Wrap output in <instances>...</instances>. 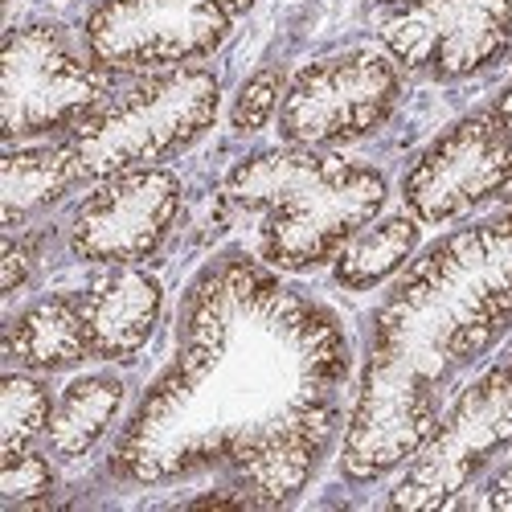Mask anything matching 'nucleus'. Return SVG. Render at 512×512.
<instances>
[{
  "instance_id": "nucleus-1",
  "label": "nucleus",
  "mask_w": 512,
  "mask_h": 512,
  "mask_svg": "<svg viewBox=\"0 0 512 512\" xmlns=\"http://www.w3.org/2000/svg\"><path fill=\"white\" fill-rule=\"evenodd\" d=\"M349 336L275 267L222 254L189 283L173 361L111 447L119 484L226 476L254 508L300 496L340 431Z\"/></svg>"
},
{
  "instance_id": "nucleus-2",
  "label": "nucleus",
  "mask_w": 512,
  "mask_h": 512,
  "mask_svg": "<svg viewBox=\"0 0 512 512\" xmlns=\"http://www.w3.org/2000/svg\"><path fill=\"white\" fill-rule=\"evenodd\" d=\"M512 332V209L435 242L373 316L340 476L373 484L426 443L451 381Z\"/></svg>"
},
{
  "instance_id": "nucleus-3",
  "label": "nucleus",
  "mask_w": 512,
  "mask_h": 512,
  "mask_svg": "<svg viewBox=\"0 0 512 512\" xmlns=\"http://www.w3.org/2000/svg\"><path fill=\"white\" fill-rule=\"evenodd\" d=\"M390 197L373 164L345 160L328 148L254 152L226 177V201L259 213V254L275 271H312L336 259Z\"/></svg>"
},
{
  "instance_id": "nucleus-4",
  "label": "nucleus",
  "mask_w": 512,
  "mask_h": 512,
  "mask_svg": "<svg viewBox=\"0 0 512 512\" xmlns=\"http://www.w3.org/2000/svg\"><path fill=\"white\" fill-rule=\"evenodd\" d=\"M222 107V87L209 70H160L82 119L66 148L78 181H107L132 168H156L197 144Z\"/></svg>"
},
{
  "instance_id": "nucleus-5",
  "label": "nucleus",
  "mask_w": 512,
  "mask_h": 512,
  "mask_svg": "<svg viewBox=\"0 0 512 512\" xmlns=\"http://www.w3.org/2000/svg\"><path fill=\"white\" fill-rule=\"evenodd\" d=\"M111 99V78L99 62L70 50L58 25L33 21L9 29L0 46V132L5 144L78 127Z\"/></svg>"
},
{
  "instance_id": "nucleus-6",
  "label": "nucleus",
  "mask_w": 512,
  "mask_h": 512,
  "mask_svg": "<svg viewBox=\"0 0 512 512\" xmlns=\"http://www.w3.org/2000/svg\"><path fill=\"white\" fill-rule=\"evenodd\" d=\"M512 443V365H492L439 414L394 484V508H447Z\"/></svg>"
},
{
  "instance_id": "nucleus-7",
  "label": "nucleus",
  "mask_w": 512,
  "mask_h": 512,
  "mask_svg": "<svg viewBox=\"0 0 512 512\" xmlns=\"http://www.w3.org/2000/svg\"><path fill=\"white\" fill-rule=\"evenodd\" d=\"M402 99V66L381 50H345L304 66L287 82L279 136L295 148L353 144L394 115Z\"/></svg>"
},
{
  "instance_id": "nucleus-8",
  "label": "nucleus",
  "mask_w": 512,
  "mask_h": 512,
  "mask_svg": "<svg viewBox=\"0 0 512 512\" xmlns=\"http://www.w3.org/2000/svg\"><path fill=\"white\" fill-rule=\"evenodd\" d=\"M226 0H99L87 50L103 70H181L230 37Z\"/></svg>"
},
{
  "instance_id": "nucleus-9",
  "label": "nucleus",
  "mask_w": 512,
  "mask_h": 512,
  "mask_svg": "<svg viewBox=\"0 0 512 512\" xmlns=\"http://www.w3.org/2000/svg\"><path fill=\"white\" fill-rule=\"evenodd\" d=\"M402 70L455 82L488 70L512 41V0H418L381 25Z\"/></svg>"
},
{
  "instance_id": "nucleus-10",
  "label": "nucleus",
  "mask_w": 512,
  "mask_h": 512,
  "mask_svg": "<svg viewBox=\"0 0 512 512\" xmlns=\"http://www.w3.org/2000/svg\"><path fill=\"white\" fill-rule=\"evenodd\" d=\"M512 168V127L496 111L467 115L426 148L402 181L406 209L426 226L455 222L500 193Z\"/></svg>"
},
{
  "instance_id": "nucleus-11",
  "label": "nucleus",
  "mask_w": 512,
  "mask_h": 512,
  "mask_svg": "<svg viewBox=\"0 0 512 512\" xmlns=\"http://www.w3.org/2000/svg\"><path fill=\"white\" fill-rule=\"evenodd\" d=\"M181 213V181L168 168H132L99 181L74 209L70 250L82 263L136 267L168 242Z\"/></svg>"
},
{
  "instance_id": "nucleus-12",
  "label": "nucleus",
  "mask_w": 512,
  "mask_h": 512,
  "mask_svg": "<svg viewBox=\"0 0 512 512\" xmlns=\"http://www.w3.org/2000/svg\"><path fill=\"white\" fill-rule=\"evenodd\" d=\"M78 304L91 336V357L127 361L152 340L164 312V287L140 267H107L78 295Z\"/></svg>"
},
{
  "instance_id": "nucleus-13",
  "label": "nucleus",
  "mask_w": 512,
  "mask_h": 512,
  "mask_svg": "<svg viewBox=\"0 0 512 512\" xmlns=\"http://www.w3.org/2000/svg\"><path fill=\"white\" fill-rule=\"evenodd\" d=\"M91 357V336L78 295H46L5 332V361L29 373H58Z\"/></svg>"
},
{
  "instance_id": "nucleus-14",
  "label": "nucleus",
  "mask_w": 512,
  "mask_h": 512,
  "mask_svg": "<svg viewBox=\"0 0 512 512\" xmlns=\"http://www.w3.org/2000/svg\"><path fill=\"white\" fill-rule=\"evenodd\" d=\"M74 185L82 181L74 173L66 144H5V156H0V222H5V230H17L33 213L58 205Z\"/></svg>"
},
{
  "instance_id": "nucleus-15",
  "label": "nucleus",
  "mask_w": 512,
  "mask_h": 512,
  "mask_svg": "<svg viewBox=\"0 0 512 512\" xmlns=\"http://www.w3.org/2000/svg\"><path fill=\"white\" fill-rule=\"evenodd\" d=\"M123 394H127L123 381L111 377V373L74 377L62 390V398L54 402V414H50V431H46L50 451L66 463L91 455L103 443V435L111 431V422L123 406Z\"/></svg>"
},
{
  "instance_id": "nucleus-16",
  "label": "nucleus",
  "mask_w": 512,
  "mask_h": 512,
  "mask_svg": "<svg viewBox=\"0 0 512 512\" xmlns=\"http://www.w3.org/2000/svg\"><path fill=\"white\" fill-rule=\"evenodd\" d=\"M422 222L414 213H390V218H373L361 234H353L340 254L332 259V279L345 291H373L386 279H394L410 254L418 250Z\"/></svg>"
},
{
  "instance_id": "nucleus-17",
  "label": "nucleus",
  "mask_w": 512,
  "mask_h": 512,
  "mask_svg": "<svg viewBox=\"0 0 512 512\" xmlns=\"http://www.w3.org/2000/svg\"><path fill=\"white\" fill-rule=\"evenodd\" d=\"M54 398L46 381L25 373H5L0 381V459L21 455L37 443V435L50 431Z\"/></svg>"
},
{
  "instance_id": "nucleus-18",
  "label": "nucleus",
  "mask_w": 512,
  "mask_h": 512,
  "mask_svg": "<svg viewBox=\"0 0 512 512\" xmlns=\"http://www.w3.org/2000/svg\"><path fill=\"white\" fill-rule=\"evenodd\" d=\"M283 95H287V78L279 66H267L259 74H250L242 82V91L234 99V111H230V127L238 136H254L279 115L283 107Z\"/></svg>"
},
{
  "instance_id": "nucleus-19",
  "label": "nucleus",
  "mask_w": 512,
  "mask_h": 512,
  "mask_svg": "<svg viewBox=\"0 0 512 512\" xmlns=\"http://www.w3.org/2000/svg\"><path fill=\"white\" fill-rule=\"evenodd\" d=\"M54 492V467L46 455H37L33 447L21 455L0 459V500L17 504V508H33L46 504Z\"/></svg>"
},
{
  "instance_id": "nucleus-20",
  "label": "nucleus",
  "mask_w": 512,
  "mask_h": 512,
  "mask_svg": "<svg viewBox=\"0 0 512 512\" xmlns=\"http://www.w3.org/2000/svg\"><path fill=\"white\" fill-rule=\"evenodd\" d=\"M33 267H37V242L9 234L5 238V254H0V291H5V300H13V295L25 287Z\"/></svg>"
},
{
  "instance_id": "nucleus-21",
  "label": "nucleus",
  "mask_w": 512,
  "mask_h": 512,
  "mask_svg": "<svg viewBox=\"0 0 512 512\" xmlns=\"http://www.w3.org/2000/svg\"><path fill=\"white\" fill-rule=\"evenodd\" d=\"M484 504H488V508H496V512H512V459L500 467V476L488 484Z\"/></svg>"
},
{
  "instance_id": "nucleus-22",
  "label": "nucleus",
  "mask_w": 512,
  "mask_h": 512,
  "mask_svg": "<svg viewBox=\"0 0 512 512\" xmlns=\"http://www.w3.org/2000/svg\"><path fill=\"white\" fill-rule=\"evenodd\" d=\"M492 111H496V115H500V119L512 127V78H508V87L500 91V99H496V107H492Z\"/></svg>"
},
{
  "instance_id": "nucleus-23",
  "label": "nucleus",
  "mask_w": 512,
  "mask_h": 512,
  "mask_svg": "<svg viewBox=\"0 0 512 512\" xmlns=\"http://www.w3.org/2000/svg\"><path fill=\"white\" fill-rule=\"evenodd\" d=\"M496 201L512 209V168H508V177H504V185H500V193H496Z\"/></svg>"
},
{
  "instance_id": "nucleus-24",
  "label": "nucleus",
  "mask_w": 512,
  "mask_h": 512,
  "mask_svg": "<svg viewBox=\"0 0 512 512\" xmlns=\"http://www.w3.org/2000/svg\"><path fill=\"white\" fill-rule=\"evenodd\" d=\"M226 9L238 17V13H250L254 9V0H226Z\"/></svg>"
},
{
  "instance_id": "nucleus-25",
  "label": "nucleus",
  "mask_w": 512,
  "mask_h": 512,
  "mask_svg": "<svg viewBox=\"0 0 512 512\" xmlns=\"http://www.w3.org/2000/svg\"><path fill=\"white\" fill-rule=\"evenodd\" d=\"M394 5H398V9H410V5H418V0H394Z\"/></svg>"
}]
</instances>
